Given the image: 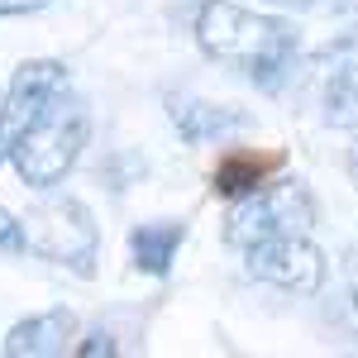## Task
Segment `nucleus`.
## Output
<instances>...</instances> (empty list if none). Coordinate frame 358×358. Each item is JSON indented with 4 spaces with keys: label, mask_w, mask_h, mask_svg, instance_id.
<instances>
[{
    "label": "nucleus",
    "mask_w": 358,
    "mask_h": 358,
    "mask_svg": "<svg viewBox=\"0 0 358 358\" xmlns=\"http://www.w3.org/2000/svg\"><path fill=\"white\" fill-rule=\"evenodd\" d=\"M24 248L48 258V263H62L77 277L96 273V248H101V229L91 220L82 201L72 196H53V201H38L24 215Z\"/></svg>",
    "instance_id": "4"
},
{
    "label": "nucleus",
    "mask_w": 358,
    "mask_h": 358,
    "mask_svg": "<svg viewBox=\"0 0 358 358\" xmlns=\"http://www.w3.org/2000/svg\"><path fill=\"white\" fill-rule=\"evenodd\" d=\"M263 5H320V0H263Z\"/></svg>",
    "instance_id": "17"
},
{
    "label": "nucleus",
    "mask_w": 358,
    "mask_h": 358,
    "mask_svg": "<svg viewBox=\"0 0 358 358\" xmlns=\"http://www.w3.org/2000/svg\"><path fill=\"white\" fill-rule=\"evenodd\" d=\"M306 72L320 77V82L358 77V29H344V34H334L330 43H320L315 53L306 57Z\"/></svg>",
    "instance_id": "11"
},
{
    "label": "nucleus",
    "mask_w": 358,
    "mask_h": 358,
    "mask_svg": "<svg viewBox=\"0 0 358 358\" xmlns=\"http://www.w3.org/2000/svg\"><path fill=\"white\" fill-rule=\"evenodd\" d=\"M86 134H91V115H86V106L77 96H67V86H62L53 101H48V110L20 134L10 163L20 167V177H24L29 187H57V182L72 172L77 153L86 148Z\"/></svg>",
    "instance_id": "2"
},
{
    "label": "nucleus",
    "mask_w": 358,
    "mask_h": 358,
    "mask_svg": "<svg viewBox=\"0 0 358 358\" xmlns=\"http://www.w3.org/2000/svg\"><path fill=\"white\" fill-rule=\"evenodd\" d=\"M0 110H5V96H0Z\"/></svg>",
    "instance_id": "18"
},
{
    "label": "nucleus",
    "mask_w": 358,
    "mask_h": 358,
    "mask_svg": "<svg viewBox=\"0 0 358 358\" xmlns=\"http://www.w3.org/2000/svg\"><path fill=\"white\" fill-rule=\"evenodd\" d=\"M248 273L258 282H273L282 292H301V296H315L325 287V253L310 244L306 234H273L263 244L244 248Z\"/></svg>",
    "instance_id": "5"
},
{
    "label": "nucleus",
    "mask_w": 358,
    "mask_h": 358,
    "mask_svg": "<svg viewBox=\"0 0 358 358\" xmlns=\"http://www.w3.org/2000/svg\"><path fill=\"white\" fill-rule=\"evenodd\" d=\"M62 86H67V67L53 62V57H34V62H24L15 72V82L5 91V110H0V163L15 153L20 134L48 110V101H53Z\"/></svg>",
    "instance_id": "6"
},
{
    "label": "nucleus",
    "mask_w": 358,
    "mask_h": 358,
    "mask_svg": "<svg viewBox=\"0 0 358 358\" xmlns=\"http://www.w3.org/2000/svg\"><path fill=\"white\" fill-rule=\"evenodd\" d=\"M20 248H24V220L0 210V253H20Z\"/></svg>",
    "instance_id": "13"
},
{
    "label": "nucleus",
    "mask_w": 358,
    "mask_h": 358,
    "mask_svg": "<svg viewBox=\"0 0 358 358\" xmlns=\"http://www.w3.org/2000/svg\"><path fill=\"white\" fill-rule=\"evenodd\" d=\"M77 354H82V358H101V354L110 358V354H115V339H110L106 330H96L91 339H86V344H77Z\"/></svg>",
    "instance_id": "14"
},
{
    "label": "nucleus",
    "mask_w": 358,
    "mask_h": 358,
    "mask_svg": "<svg viewBox=\"0 0 358 358\" xmlns=\"http://www.w3.org/2000/svg\"><path fill=\"white\" fill-rule=\"evenodd\" d=\"M196 43L215 62L248 72V82L277 91L296 72V29L277 15H258L229 0H206L196 15Z\"/></svg>",
    "instance_id": "1"
},
{
    "label": "nucleus",
    "mask_w": 358,
    "mask_h": 358,
    "mask_svg": "<svg viewBox=\"0 0 358 358\" xmlns=\"http://www.w3.org/2000/svg\"><path fill=\"white\" fill-rule=\"evenodd\" d=\"M330 320L344 334H354V339H358V273H354V287L339 296V306H330Z\"/></svg>",
    "instance_id": "12"
},
{
    "label": "nucleus",
    "mask_w": 358,
    "mask_h": 358,
    "mask_svg": "<svg viewBox=\"0 0 358 358\" xmlns=\"http://www.w3.org/2000/svg\"><path fill=\"white\" fill-rule=\"evenodd\" d=\"M182 239H187V224H177V220L134 224V234H129V253H134V268H138V273L163 277L167 268H172V258H177Z\"/></svg>",
    "instance_id": "9"
},
{
    "label": "nucleus",
    "mask_w": 358,
    "mask_h": 358,
    "mask_svg": "<svg viewBox=\"0 0 358 358\" xmlns=\"http://www.w3.org/2000/svg\"><path fill=\"white\" fill-rule=\"evenodd\" d=\"M167 120L187 143H220L248 124V115H239L234 106L196 101V96H167Z\"/></svg>",
    "instance_id": "7"
},
{
    "label": "nucleus",
    "mask_w": 358,
    "mask_h": 358,
    "mask_svg": "<svg viewBox=\"0 0 358 358\" xmlns=\"http://www.w3.org/2000/svg\"><path fill=\"white\" fill-rule=\"evenodd\" d=\"M277 172V158H268V153H244V148H234V153H224L220 167H215V192L229 196V201H239V196L258 192L268 177Z\"/></svg>",
    "instance_id": "10"
},
{
    "label": "nucleus",
    "mask_w": 358,
    "mask_h": 358,
    "mask_svg": "<svg viewBox=\"0 0 358 358\" xmlns=\"http://www.w3.org/2000/svg\"><path fill=\"white\" fill-rule=\"evenodd\" d=\"M72 334H77V315L67 306H57V310L20 320L15 330L5 334V354L10 358H53V354H67Z\"/></svg>",
    "instance_id": "8"
},
{
    "label": "nucleus",
    "mask_w": 358,
    "mask_h": 358,
    "mask_svg": "<svg viewBox=\"0 0 358 358\" xmlns=\"http://www.w3.org/2000/svg\"><path fill=\"white\" fill-rule=\"evenodd\" d=\"M38 5H48V0H0V20H5V15H29V10H38Z\"/></svg>",
    "instance_id": "15"
},
{
    "label": "nucleus",
    "mask_w": 358,
    "mask_h": 358,
    "mask_svg": "<svg viewBox=\"0 0 358 358\" xmlns=\"http://www.w3.org/2000/svg\"><path fill=\"white\" fill-rule=\"evenodd\" d=\"M310 224H315V201L306 192V182L282 177V182H263L258 192L234 201V210L224 215V244L244 253L273 234H306Z\"/></svg>",
    "instance_id": "3"
},
{
    "label": "nucleus",
    "mask_w": 358,
    "mask_h": 358,
    "mask_svg": "<svg viewBox=\"0 0 358 358\" xmlns=\"http://www.w3.org/2000/svg\"><path fill=\"white\" fill-rule=\"evenodd\" d=\"M349 177L358 182V138H354V148H349Z\"/></svg>",
    "instance_id": "16"
}]
</instances>
